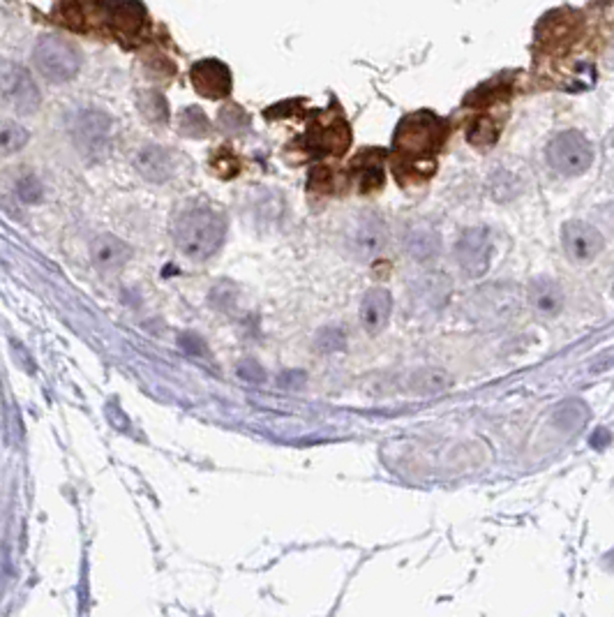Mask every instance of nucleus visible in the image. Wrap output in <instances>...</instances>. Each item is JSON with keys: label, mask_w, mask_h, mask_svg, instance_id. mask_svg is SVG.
<instances>
[{"label": "nucleus", "mask_w": 614, "mask_h": 617, "mask_svg": "<svg viewBox=\"0 0 614 617\" xmlns=\"http://www.w3.org/2000/svg\"><path fill=\"white\" fill-rule=\"evenodd\" d=\"M173 241L185 257L196 261L208 260L222 245L224 220L211 208H190L176 220Z\"/></svg>", "instance_id": "1"}, {"label": "nucleus", "mask_w": 614, "mask_h": 617, "mask_svg": "<svg viewBox=\"0 0 614 617\" xmlns=\"http://www.w3.org/2000/svg\"><path fill=\"white\" fill-rule=\"evenodd\" d=\"M81 52L75 42L58 37V35H46L37 42L33 52V63L37 75L52 84H65L75 79L81 69Z\"/></svg>", "instance_id": "2"}, {"label": "nucleus", "mask_w": 614, "mask_h": 617, "mask_svg": "<svg viewBox=\"0 0 614 617\" xmlns=\"http://www.w3.org/2000/svg\"><path fill=\"white\" fill-rule=\"evenodd\" d=\"M111 130H114V121L111 116H107L100 109H84L75 116L72 121V141L76 144L79 153L88 160H100L107 156L111 144Z\"/></svg>", "instance_id": "3"}, {"label": "nucleus", "mask_w": 614, "mask_h": 617, "mask_svg": "<svg viewBox=\"0 0 614 617\" xmlns=\"http://www.w3.org/2000/svg\"><path fill=\"white\" fill-rule=\"evenodd\" d=\"M0 102L19 114H33L42 104L40 88L28 69L0 60Z\"/></svg>", "instance_id": "4"}, {"label": "nucleus", "mask_w": 614, "mask_h": 617, "mask_svg": "<svg viewBox=\"0 0 614 617\" xmlns=\"http://www.w3.org/2000/svg\"><path fill=\"white\" fill-rule=\"evenodd\" d=\"M442 141V123L427 111L404 118L395 134V148L409 157H420L430 153Z\"/></svg>", "instance_id": "5"}, {"label": "nucleus", "mask_w": 614, "mask_h": 617, "mask_svg": "<svg viewBox=\"0 0 614 617\" xmlns=\"http://www.w3.org/2000/svg\"><path fill=\"white\" fill-rule=\"evenodd\" d=\"M547 160L563 176H580L592 167L594 150L580 132H562L547 146Z\"/></svg>", "instance_id": "6"}, {"label": "nucleus", "mask_w": 614, "mask_h": 617, "mask_svg": "<svg viewBox=\"0 0 614 617\" xmlns=\"http://www.w3.org/2000/svg\"><path fill=\"white\" fill-rule=\"evenodd\" d=\"M386 238H388V234H386L384 220L377 213H363L351 225L347 243H349L354 257H358L361 261H372L386 248Z\"/></svg>", "instance_id": "7"}, {"label": "nucleus", "mask_w": 614, "mask_h": 617, "mask_svg": "<svg viewBox=\"0 0 614 617\" xmlns=\"http://www.w3.org/2000/svg\"><path fill=\"white\" fill-rule=\"evenodd\" d=\"M492 238L485 227H471L458 241V264L466 277H481L490 268Z\"/></svg>", "instance_id": "8"}, {"label": "nucleus", "mask_w": 614, "mask_h": 617, "mask_svg": "<svg viewBox=\"0 0 614 617\" xmlns=\"http://www.w3.org/2000/svg\"><path fill=\"white\" fill-rule=\"evenodd\" d=\"M563 248L570 260L578 261V264H589L601 254L603 250V236L596 227L580 222V220H573L569 225L563 227Z\"/></svg>", "instance_id": "9"}, {"label": "nucleus", "mask_w": 614, "mask_h": 617, "mask_svg": "<svg viewBox=\"0 0 614 617\" xmlns=\"http://www.w3.org/2000/svg\"><path fill=\"white\" fill-rule=\"evenodd\" d=\"M190 79L195 84L196 92H202L203 98L219 100L224 95H229L231 91V72L229 68L215 58H208V60H199V63L192 68Z\"/></svg>", "instance_id": "10"}, {"label": "nucleus", "mask_w": 614, "mask_h": 617, "mask_svg": "<svg viewBox=\"0 0 614 617\" xmlns=\"http://www.w3.org/2000/svg\"><path fill=\"white\" fill-rule=\"evenodd\" d=\"M134 169L141 179L150 180V183H164V180L171 179L173 173V157L167 148L162 146L148 144L141 146V148L134 153L132 160Z\"/></svg>", "instance_id": "11"}, {"label": "nucleus", "mask_w": 614, "mask_h": 617, "mask_svg": "<svg viewBox=\"0 0 614 617\" xmlns=\"http://www.w3.org/2000/svg\"><path fill=\"white\" fill-rule=\"evenodd\" d=\"M130 257H132V248L114 234H100L91 245L92 264L104 273L121 271L123 266L130 261Z\"/></svg>", "instance_id": "12"}, {"label": "nucleus", "mask_w": 614, "mask_h": 617, "mask_svg": "<svg viewBox=\"0 0 614 617\" xmlns=\"http://www.w3.org/2000/svg\"><path fill=\"white\" fill-rule=\"evenodd\" d=\"M393 312V296L388 289L374 287L370 289L361 303V322L368 329V333H379L386 329V324L391 319Z\"/></svg>", "instance_id": "13"}, {"label": "nucleus", "mask_w": 614, "mask_h": 617, "mask_svg": "<svg viewBox=\"0 0 614 617\" xmlns=\"http://www.w3.org/2000/svg\"><path fill=\"white\" fill-rule=\"evenodd\" d=\"M529 303L540 317H557L563 310V289L550 277H534L529 284Z\"/></svg>", "instance_id": "14"}, {"label": "nucleus", "mask_w": 614, "mask_h": 617, "mask_svg": "<svg viewBox=\"0 0 614 617\" xmlns=\"http://www.w3.org/2000/svg\"><path fill=\"white\" fill-rule=\"evenodd\" d=\"M404 250L413 261H432L442 252V236L432 227H413L404 238Z\"/></svg>", "instance_id": "15"}, {"label": "nucleus", "mask_w": 614, "mask_h": 617, "mask_svg": "<svg viewBox=\"0 0 614 617\" xmlns=\"http://www.w3.org/2000/svg\"><path fill=\"white\" fill-rule=\"evenodd\" d=\"M107 17L116 30L125 35H134L141 30L146 19L144 7L137 0H109L107 3Z\"/></svg>", "instance_id": "16"}, {"label": "nucleus", "mask_w": 614, "mask_h": 617, "mask_svg": "<svg viewBox=\"0 0 614 617\" xmlns=\"http://www.w3.org/2000/svg\"><path fill=\"white\" fill-rule=\"evenodd\" d=\"M448 387H451V377H448V373H443V370L439 368H425L419 370V373H413L411 384H409V389L420 393V396L442 393L446 391Z\"/></svg>", "instance_id": "17"}, {"label": "nucleus", "mask_w": 614, "mask_h": 617, "mask_svg": "<svg viewBox=\"0 0 614 617\" xmlns=\"http://www.w3.org/2000/svg\"><path fill=\"white\" fill-rule=\"evenodd\" d=\"M28 130L17 121H0V157H10L28 144Z\"/></svg>", "instance_id": "18"}, {"label": "nucleus", "mask_w": 614, "mask_h": 617, "mask_svg": "<svg viewBox=\"0 0 614 617\" xmlns=\"http://www.w3.org/2000/svg\"><path fill=\"white\" fill-rule=\"evenodd\" d=\"M139 109L144 114L146 121L150 123H164L169 118L167 100L162 98L157 91H141L139 92Z\"/></svg>", "instance_id": "19"}, {"label": "nucleus", "mask_w": 614, "mask_h": 617, "mask_svg": "<svg viewBox=\"0 0 614 617\" xmlns=\"http://www.w3.org/2000/svg\"><path fill=\"white\" fill-rule=\"evenodd\" d=\"M42 192H44V188H42L40 179H35V176H23L17 183V195L23 204H37L42 199Z\"/></svg>", "instance_id": "20"}, {"label": "nucleus", "mask_w": 614, "mask_h": 617, "mask_svg": "<svg viewBox=\"0 0 614 617\" xmlns=\"http://www.w3.org/2000/svg\"><path fill=\"white\" fill-rule=\"evenodd\" d=\"M342 345H345V335H342V331L326 329L322 335H319V347H322L323 352H335V349H339Z\"/></svg>", "instance_id": "21"}]
</instances>
